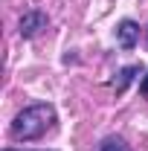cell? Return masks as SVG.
Masks as SVG:
<instances>
[{"label": "cell", "mask_w": 148, "mask_h": 151, "mask_svg": "<svg viewBox=\"0 0 148 151\" xmlns=\"http://www.w3.org/2000/svg\"><path fill=\"white\" fill-rule=\"evenodd\" d=\"M52 122H55V108L52 105H47V102L29 105V108H23L12 119V137L15 139H23V142L38 139V137H44V134L52 128Z\"/></svg>", "instance_id": "6da1fadb"}, {"label": "cell", "mask_w": 148, "mask_h": 151, "mask_svg": "<svg viewBox=\"0 0 148 151\" xmlns=\"http://www.w3.org/2000/svg\"><path fill=\"white\" fill-rule=\"evenodd\" d=\"M137 41H139V26H137L134 20H122V23L116 26V44H119L122 50H134Z\"/></svg>", "instance_id": "3957f363"}, {"label": "cell", "mask_w": 148, "mask_h": 151, "mask_svg": "<svg viewBox=\"0 0 148 151\" xmlns=\"http://www.w3.org/2000/svg\"><path fill=\"white\" fill-rule=\"evenodd\" d=\"M99 151H131V145L122 139V137H105L102 142H99Z\"/></svg>", "instance_id": "5b68a950"}, {"label": "cell", "mask_w": 148, "mask_h": 151, "mask_svg": "<svg viewBox=\"0 0 148 151\" xmlns=\"http://www.w3.org/2000/svg\"><path fill=\"white\" fill-rule=\"evenodd\" d=\"M137 73H139V67H137V64H134V67H122V70H119V78L113 81V90H116V93H122L131 81H134V76H137Z\"/></svg>", "instance_id": "277c9868"}, {"label": "cell", "mask_w": 148, "mask_h": 151, "mask_svg": "<svg viewBox=\"0 0 148 151\" xmlns=\"http://www.w3.org/2000/svg\"><path fill=\"white\" fill-rule=\"evenodd\" d=\"M3 151H18V148H3Z\"/></svg>", "instance_id": "52a82bcc"}, {"label": "cell", "mask_w": 148, "mask_h": 151, "mask_svg": "<svg viewBox=\"0 0 148 151\" xmlns=\"http://www.w3.org/2000/svg\"><path fill=\"white\" fill-rule=\"evenodd\" d=\"M18 29H20V35H23V38H35L38 32L47 29V15L38 12V9H32V12H26V15L20 18Z\"/></svg>", "instance_id": "7a4b0ae2"}, {"label": "cell", "mask_w": 148, "mask_h": 151, "mask_svg": "<svg viewBox=\"0 0 148 151\" xmlns=\"http://www.w3.org/2000/svg\"><path fill=\"white\" fill-rule=\"evenodd\" d=\"M139 93H145V96H148V73H145V78L139 81Z\"/></svg>", "instance_id": "8992f818"}]
</instances>
